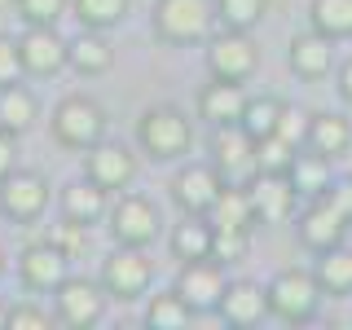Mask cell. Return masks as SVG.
Listing matches in <instances>:
<instances>
[{
  "label": "cell",
  "mask_w": 352,
  "mask_h": 330,
  "mask_svg": "<svg viewBox=\"0 0 352 330\" xmlns=\"http://www.w3.org/2000/svg\"><path fill=\"white\" fill-rule=\"evenodd\" d=\"M190 141H194V128H190V119H185V110H176V106H150V110H141V119H137V146L146 150L154 163L181 159V154L190 150Z\"/></svg>",
  "instance_id": "6da1fadb"
},
{
  "label": "cell",
  "mask_w": 352,
  "mask_h": 330,
  "mask_svg": "<svg viewBox=\"0 0 352 330\" xmlns=\"http://www.w3.org/2000/svg\"><path fill=\"white\" fill-rule=\"evenodd\" d=\"M216 27V0H154V31L168 44H203Z\"/></svg>",
  "instance_id": "7a4b0ae2"
},
{
  "label": "cell",
  "mask_w": 352,
  "mask_h": 330,
  "mask_svg": "<svg viewBox=\"0 0 352 330\" xmlns=\"http://www.w3.org/2000/svg\"><path fill=\"white\" fill-rule=\"evenodd\" d=\"M269 291V313L278 317L286 326H304L317 317V308H322V286H317L313 273L304 269H282L273 273V282L264 286Z\"/></svg>",
  "instance_id": "3957f363"
},
{
  "label": "cell",
  "mask_w": 352,
  "mask_h": 330,
  "mask_svg": "<svg viewBox=\"0 0 352 330\" xmlns=\"http://www.w3.org/2000/svg\"><path fill=\"white\" fill-rule=\"evenodd\" d=\"M53 137H58V146L66 150H93L97 141L106 137V110L93 102V97H62L58 110H53Z\"/></svg>",
  "instance_id": "277c9868"
},
{
  "label": "cell",
  "mask_w": 352,
  "mask_h": 330,
  "mask_svg": "<svg viewBox=\"0 0 352 330\" xmlns=\"http://www.w3.org/2000/svg\"><path fill=\"white\" fill-rule=\"evenodd\" d=\"M110 300H141L154 282V260L146 256V247H124L119 242L115 251L102 260V278Z\"/></svg>",
  "instance_id": "5b68a950"
},
{
  "label": "cell",
  "mask_w": 352,
  "mask_h": 330,
  "mask_svg": "<svg viewBox=\"0 0 352 330\" xmlns=\"http://www.w3.org/2000/svg\"><path fill=\"white\" fill-rule=\"evenodd\" d=\"M106 286L102 282H88V278H71L66 273L62 286L53 291V313H58V326H71V330H88L106 317Z\"/></svg>",
  "instance_id": "8992f818"
},
{
  "label": "cell",
  "mask_w": 352,
  "mask_h": 330,
  "mask_svg": "<svg viewBox=\"0 0 352 330\" xmlns=\"http://www.w3.org/2000/svg\"><path fill=\"white\" fill-rule=\"evenodd\" d=\"M49 207V181L31 168H14L9 176H0V216L18 220V225H31V220L44 216Z\"/></svg>",
  "instance_id": "52a82bcc"
},
{
  "label": "cell",
  "mask_w": 352,
  "mask_h": 330,
  "mask_svg": "<svg viewBox=\"0 0 352 330\" xmlns=\"http://www.w3.org/2000/svg\"><path fill=\"white\" fill-rule=\"evenodd\" d=\"M260 66V49L256 40H247V31H220V36L207 40V71L216 80H234V84H247Z\"/></svg>",
  "instance_id": "ba28073f"
},
{
  "label": "cell",
  "mask_w": 352,
  "mask_h": 330,
  "mask_svg": "<svg viewBox=\"0 0 352 330\" xmlns=\"http://www.w3.org/2000/svg\"><path fill=\"white\" fill-rule=\"evenodd\" d=\"M159 225H163V216L146 194H124L110 207V234L124 247H150L159 238Z\"/></svg>",
  "instance_id": "9c48e42d"
},
{
  "label": "cell",
  "mask_w": 352,
  "mask_h": 330,
  "mask_svg": "<svg viewBox=\"0 0 352 330\" xmlns=\"http://www.w3.org/2000/svg\"><path fill=\"white\" fill-rule=\"evenodd\" d=\"M225 264H216V256L207 260H190L181 264V273H176V295H181L185 304H190V313H212L220 304V295H225Z\"/></svg>",
  "instance_id": "30bf717a"
},
{
  "label": "cell",
  "mask_w": 352,
  "mask_h": 330,
  "mask_svg": "<svg viewBox=\"0 0 352 330\" xmlns=\"http://www.w3.org/2000/svg\"><path fill=\"white\" fill-rule=\"evenodd\" d=\"M220 190H225V176L216 172V163H185V168L172 176V203L190 216L212 212Z\"/></svg>",
  "instance_id": "8fae6325"
},
{
  "label": "cell",
  "mask_w": 352,
  "mask_h": 330,
  "mask_svg": "<svg viewBox=\"0 0 352 330\" xmlns=\"http://www.w3.org/2000/svg\"><path fill=\"white\" fill-rule=\"evenodd\" d=\"M22 71L27 75H58L62 66H71V40L58 36V27H27L18 36Z\"/></svg>",
  "instance_id": "7c38bea8"
},
{
  "label": "cell",
  "mask_w": 352,
  "mask_h": 330,
  "mask_svg": "<svg viewBox=\"0 0 352 330\" xmlns=\"http://www.w3.org/2000/svg\"><path fill=\"white\" fill-rule=\"evenodd\" d=\"M251 207H256V220L264 225H282V220L295 216V203H300V190L291 185L286 172H256V181L247 185Z\"/></svg>",
  "instance_id": "4fadbf2b"
},
{
  "label": "cell",
  "mask_w": 352,
  "mask_h": 330,
  "mask_svg": "<svg viewBox=\"0 0 352 330\" xmlns=\"http://www.w3.org/2000/svg\"><path fill=\"white\" fill-rule=\"evenodd\" d=\"M66 251L58 247V242H31L27 251H22V260H18V278L27 291H36V295H53L62 286L66 278Z\"/></svg>",
  "instance_id": "5bb4252c"
},
{
  "label": "cell",
  "mask_w": 352,
  "mask_h": 330,
  "mask_svg": "<svg viewBox=\"0 0 352 330\" xmlns=\"http://www.w3.org/2000/svg\"><path fill=\"white\" fill-rule=\"evenodd\" d=\"M207 150H212V163L220 176H242L256 168V137L242 124H216Z\"/></svg>",
  "instance_id": "9a60e30c"
},
{
  "label": "cell",
  "mask_w": 352,
  "mask_h": 330,
  "mask_svg": "<svg viewBox=\"0 0 352 330\" xmlns=\"http://www.w3.org/2000/svg\"><path fill=\"white\" fill-rule=\"evenodd\" d=\"M84 176H93L102 190H128L132 176H137V154L128 146H119V141L102 137L84 159Z\"/></svg>",
  "instance_id": "2e32d148"
},
{
  "label": "cell",
  "mask_w": 352,
  "mask_h": 330,
  "mask_svg": "<svg viewBox=\"0 0 352 330\" xmlns=\"http://www.w3.org/2000/svg\"><path fill=\"white\" fill-rule=\"evenodd\" d=\"M348 234V220L344 212H339L335 203L322 194V198H313V203L300 212V242L308 251H330V247H339Z\"/></svg>",
  "instance_id": "e0dca14e"
},
{
  "label": "cell",
  "mask_w": 352,
  "mask_h": 330,
  "mask_svg": "<svg viewBox=\"0 0 352 330\" xmlns=\"http://www.w3.org/2000/svg\"><path fill=\"white\" fill-rule=\"evenodd\" d=\"M216 313H220V322H229V326H260L264 317H273L269 313V291L256 286V282H247V278H234V282H225V295H220Z\"/></svg>",
  "instance_id": "ac0fdd59"
},
{
  "label": "cell",
  "mask_w": 352,
  "mask_h": 330,
  "mask_svg": "<svg viewBox=\"0 0 352 330\" xmlns=\"http://www.w3.org/2000/svg\"><path fill=\"white\" fill-rule=\"evenodd\" d=\"M286 62H291V71L300 80H326L330 66H335V40L322 36V31H304V36L291 40Z\"/></svg>",
  "instance_id": "d6986e66"
},
{
  "label": "cell",
  "mask_w": 352,
  "mask_h": 330,
  "mask_svg": "<svg viewBox=\"0 0 352 330\" xmlns=\"http://www.w3.org/2000/svg\"><path fill=\"white\" fill-rule=\"evenodd\" d=\"M242 110H247V93H242V84L234 80H216L198 93V115L207 119V124H242Z\"/></svg>",
  "instance_id": "ffe728a7"
},
{
  "label": "cell",
  "mask_w": 352,
  "mask_h": 330,
  "mask_svg": "<svg viewBox=\"0 0 352 330\" xmlns=\"http://www.w3.org/2000/svg\"><path fill=\"white\" fill-rule=\"evenodd\" d=\"M110 212V190L93 181V176H84V181H71L62 190V216L66 220H80V225H97Z\"/></svg>",
  "instance_id": "44dd1931"
},
{
  "label": "cell",
  "mask_w": 352,
  "mask_h": 330,
  "mask_svg": "<svg viewBox=\"0 0 352 330\" xmlns=\"http://www.w3.org/2000/svg\"><path fill=\"white\" fill-rule=\"evenodd\" d=\"M40 119V102L36 93H31L27 84H0V128L14 132V137H22V132H31Z\"/></svg>",
  "instance_id": "7402d4cb"
},
{
  "label": "cell",
  "mask_w": 352,
  "mask_h": 330,
  "mask_svg": "<svg viewBox=\"0 0 352 330\" xmlns=\"http://www.w3.org/2000/svg\"><path fill=\"white\" fill-rule=\"evenodd\" d=\"M212 238H216L212 220L185 212V220L172 229V238H168V251H172V260H181V264H190V260H207V256H212Z\"/></svg>",
  "instance_id": "603a6c76"
},
{
  "label": "cell",
  "mask_w": 352,
  "mask_h": 330,
  "mask_svg": "<svg viewBox=\"0 0 352 330\" xmlns=\"http://www.w3.org/2000/svg\"><path fill=\"white\" fill-rule=\"evenodd\" d=\"M308 150L326 154V159H339V154H348L352 146V124L344 115H335V110H322V115L308 119Z\"/></svg>",
  "instance_id": "cb8c5ba5"
},
{
  "label": "cell",
  "mask_w": 352,
  "mask_h": 330,
  "mask_svg": "<svg viewBox=\"0 0 352 330\" xmlns=\"http://www.w3.org/2000/svg\"><path fill=\"white\" fill-rule=\"evenodd\" d=\"M313 278H317V286H322V295H335V300L352 295V251L344 247V242L330 247V251H317Z\"/></svg>",
  "instance_id": "d4e9b609"
},
{
  "label": "cell",
  "mask_w": 352,
  "mask_h": 330,
  "mask_svg": "<svg viewBox=\"0 0 352 330\" xmlns=\"http://www.w3.org/2000/svg\"><path fill=\"white\" fill-rule=\"evenodd\" d=\"M207 216H212V225H216V229H238V234H251V225H256V207H251V194H247V190H238V185H225Z\"/></svg>",
  "instance_id": "484cf974"
},
{
  "label": "cell",
  "mask_w": 352,
  "mask_h": 330,
  "mask_svg": "<svg viewBox=\"0 0 352 330\" xmlns=\"http://www.w3.org/2000/svg\"><path fill=\"white\" fill-rule=\"evenodd\" d=\"M286 176H291V185H295L304 198H322V194L330 190V159L304 146V150L291 159V172H286Z\"/></svg>",
  "instance_id": "4316f807"
},
{
  "label": "cell",
  "mask_w": 352,
  "mask_h": 330,
  "mask_svg": "<svg viewBox=\"0 0 352 330\" xmlns=\"http://www.w3.org/2000/svg\"><path fill=\"white\" fill-rule=\"evenodd\" d=\"M110 62H115V49L106 44L102 31L84 27L80 36L71 40V66L80 75H102V71H110Z\"/></svg>",
  "instance_id": "83f0119b"
},
{
  "label": "cell",
  "mask_w": 352,
  "mask_h": 330,
  "mask_svg": "<svg viewBox=\"0 0 352 330\" xmlns=\"http://www.w3.org/2000/svg\"><path fill=\"white\" fill-rule=\"evenodd\" d=\"M308 22H313V31H322L330 40H348L352 36V0H313L308 5Z\"/></svg>",
  "instance_id": "f1b7e54d"
},
{
  "label": "cell",
  "mask_w": 352,
  "mask_h": 330,
  "mask_svg": "<svg viewBox=\"0 0 352 330\" xmlns=\"http://www.w3.org/2000/svg\"><path fill=\"white\" fill-rule=\"evenodd\" d=\"M71 9H75V18H80L84 27L106 31V27H119V22L128 18L132 0H71Z\"/></svg>",
  "instance_id": "f546056e"
},
{
  "label": "cell",
  "mask_w": 352,
  "mask_h": 330,
  "mask_svg": "<svg viewBox=\"0 0 352 330\" xmlns=\"http://www.w3.org/2000/svg\"><path fill=\"white\" fill-rule=\"evenodd\" d=\"M190 317L194 313H190V304L176 295V286H172V291H163V295H154L150 308H146V326H154V330H181Z\"/></svg>",
  "instance_id": "4dcf8cb0"
},
{
  "label": "cell",
  "mask_w": 352,
  "mask_h": 330,
  "mask_svg": "<svg viewBox=\"0 0 352 330\" xmlns=\"http://www.w3.org/2000/svg\"><path fill=\"white\" fill-rule=\"evenodd\" d=\"M278 115H282V102L278 97H247V110H242V128L251 137H273L278 132Z\"/></svg>",
  "instance_id": "1f68e13d"
},
{
  "label": "cell",
  "mask_w": 352,
  "mask_h": 330,
  "mask_svg": "<svg viewBox=\"0 0 352 330\" xmlns=\"http://www.w3.org/2000/svg\"><path fill=\"white\" fill-rule=\"evenodd\" d=\"M269 14V0H216V18L234 31H251Z\"/></svg>",
  "instance_id": "d6a6232c"
},
{
  "label": "cell",
  "mask_w": 352,
  "mask_h": 330,
  "mask_svg": "<svg viewBox=\"0 0 352 330\" xmlns=\"http://www.w3.org/2000/svg\"><path fill=\"white\" fill-rule=\"evenodd\" d=\"M295 150L291 141H282L278 132L273 137H260L256 141V172H291V159H295Z\"/></svg>",
  "instance_id": "836d02e7"
},
{
  "label": "cell",
  "mask_w": 352,
  "mask_h": 330,
  "mask_svg": "<svg viewBox=\"0 0 352 330\" xmlns=\"http://www.w3.org/2000/svg\"><path fill=\"white\" fill-rule=\"evenodd\" d=\"M66 5H71V0H14L18 18L27 22V27H58Z\"/></svg>",
  "instance_id": "e575fe53"
},
{
  "label": "cell",
  "mask_w": 352,
  "mask_h": 330,
  "mask_svg": "<svg viewBox=\"0 0 352 330\" xmlns=\"http://www.w3.org/2000/svg\"><path fill=\"white\" fill-rule=\"evenodd\" d=\"M308 110H300V106H286L282 102V115H278V137L282 141H291L295 150H304V141H308Z\"/></svg>",
  "instance_id": "d590c367"
},
{
  "label": "cell",
  "mask_w": 352,
  "mask_h": 330,
  "mask_svg": "<svg viewBox=\"0 0 352 330\" xmlns=\"http://www.w3.org/2000/svg\"><path fill=\"white\" fill-rule=\"evenodd\" d=\"M216 229V225H212ZM247 247H251V234H238V229H216V238H212V256L220 264H234L247 256Z\"/></svg>",
  "instance_id": "8d00e7d4"
},
{
  "label": "cell",
  "mask_w": 352,
  "mask_h": 330,
  "mask_svg": "<svg viewBox=\"0 0 352 330\" xmlns=\"http://www.w3.org/2000/svg\"><path fill=\"white\" fill-rule=\"evenodd\" d=\"M58 313H44L40 304H14L9 308V330H53Z\"/></svg>",
  "instance_id": "74e56055"
},
{
  "label": "cell",
  "mask_w": 352,
  "mask_h": 330,
  "mask_svg": "<svg viewBox=\"0 0 352 330\" xmlns=\"http://www.w3.org/2000/svg\"><path fill=\"white\" fill-rule=\"evenodd\" d=\"M88 225H80V220H66L62 216V225H58V234H53V242H58V247L66 251V260H75L80 256V251L88 247V234H84Z\"/></svg>",
  "instance_id": "f35d334b"
},
{
  "label": "cell",
  "mask_w": 352,
  "mask_h": 330,
  "mask_svg": "<svg viewBox=\"0 0 352 330\" xmlns=\"http://www.w3.org/2000/svg\"><path fill=\"white\" fill-rule=\"evenodd\" d=\"M22 53H18V40H9V36H0V84H14L22 80Z\"/></svg>",
  "instance_id": "ab89813d"
},
{
  "label": "cell",
  "mask_w": 352,
  "mask_h": 330,
  "mask_svg": "<svg viewBox=\"0 0 352 330\" xmlns=\"http://www.w3.org/2000/svg\"><path fill=\"white\" fill-rule=\"evenodd\" d=\"M14 168H18V137L0 128V176H9Z\"/></svg>",
  "instance_id": "60d3db41"
},
{
  "label": "cell",
  "mask_w": 352,
  "mask_h": 330,
  "mask_svg": "<svg viewBox=\"0 0 352 330\" xmlns=\"http://www.w3.org/2000/svg\"><path fill=\"white\" fill-rule=\"evenodd\" d=\"M326 198L339 207V212H344V220L352 225V176H348V181H339V185H330V190H326Z\"/></svg>",
  "instance_id": "b9f144b4"
},
{
  "label": "cell",
  "mask_w": 352,
  "mask_h": 330,
  "mask_svg": "<svg viewBox=\"0 0 352 330\" xmlns=\"http://www.w3.org/2000/svg\"><path fill=\"white\" fill-rule=\"evenodd\" d=\"M339 97H344V102L352 106V58L339 66Z\"/></svg>",
  "instance_id": "7bdbcfd3"
},
{
  "label": "cell",
  "mask_w": 352,
  "mask_h": 330,
  "mask_svg": "<svg viewBox=\"0 0 352 330\" xmlns=\"http://www.w3.org/2000/svg\"><path fill=\"white\" fill-rule=\"evenodd\" d=\"M0 326H9V304L0 300Z\"/></svg>",
  "instance_id": "ee69618b"
},
{
  "label": "cell",
  "mask_w": 352,
  "mask_h": 330,
  "mask_svg": "<svg viewBox=\"0 0 352 330\" xmlns=\"http://www.w3.org/2000/svg\"><path fill=\"white\" fill-rule=\"evenodd\" d=\"M0 278H5V251H0Z\"/></svg>",
  "instance_id": "f6af8a7d"
},
{
  "label": "cell",
  "mask_w": 352,
  "mask_h": 330,
  "mask_svg": "<svg viewBox=\"0 0 352 330\" xmlns=\"http://www.w3.org/2000/svg\"><path fill=\"white\" fill-rule=\"evenodd\" d=\"M9 5H14V0H0V9H9Z\"/></svg>",
  "instance_id": "bcb514c9"
}]
</instances>
